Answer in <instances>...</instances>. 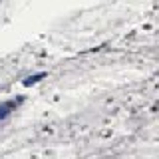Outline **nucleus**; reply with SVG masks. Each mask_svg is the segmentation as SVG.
Instances as JSON below:
<instances>
[{
    "mask_svg": "<svg viewBox=\"0 0 159 159\" xmlns=\"http://www.w3.org/2000/svg\"><path fill=\"white\" fill-rule=\"evenodd\" d=\"M44 78V74H36V76H30V78H26L24 80V86H32V84H36V82H40V80Z\"/></svg>",
    "mask_w": 159,
    "mask_h": 159,
    "instance_id": "obj_1",
    "label": "nucleus"
},
{
    "mask_svg": "<svg viewBox=\"0 0 159 159\" xmlns=\"http://www.w3.org/2000/svg\"><path fill=\"white\" fill-rule=\"evenodd\" d=\"M12 107V103H6V106H0V117H6L8 116V109Z\"/></svg>",
    "mask_w": 159,
    "mask_h": 159,
    "instance_id": "obj_2",
    "label": "nucleus"
}]
</instances>
